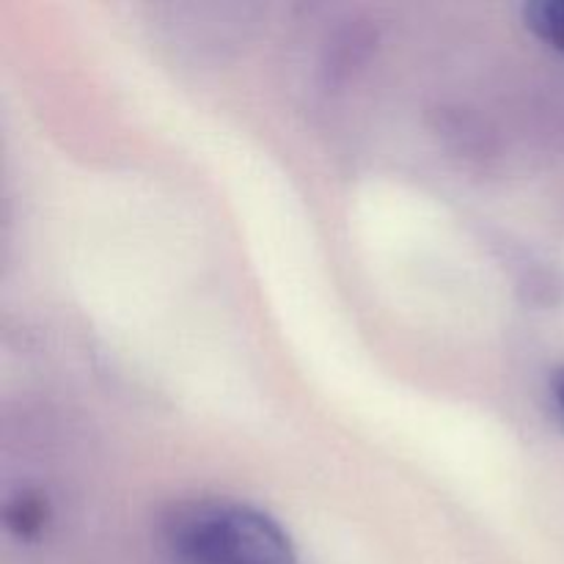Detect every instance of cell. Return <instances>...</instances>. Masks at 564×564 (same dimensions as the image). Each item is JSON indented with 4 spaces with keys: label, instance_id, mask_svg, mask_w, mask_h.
I'll list each match as a JSON object with an SVG mask.
<instances>
[{
    "label": "cell",
    "instance_id": "obj_3",
    "mask_svg": "<svg viewBox=\"0 0 564 564\" xmlns=\"http://www.w3.org/2000/svg\"><path fill=\"white\" fill-rule=\"evenodd\" d=\"M523 20L534 36L564 53V0H534L523 9Z\"/></svg>",
    "mask_w": 564,
    "mask_h": 564
},
{
    "label": "cell",
    "instance_id": "obj_2",
    "mask_svg": "<svg viewBox=\"0 0 564 564\" xmlns=\"http://www.w3.org/2000/svg\"><path fill=\"white\" fill-rule=\"evenodd\" d=\"M50 507L39 494H17L6 505V527L20 540H36L47 529Z\"/></svg>",
    "mask_w": 564,
    "mask_h": 564
},
{
    "label": "cell",
    "instance_id": "obj_4",
    "mask_svg": "<svg viewBox=\"0 0 564 564\" xmlns=\"http://www.w3.org/2000/svg\"><path fill=\"white\" fill-rule=\"evenodd\" d=\"M551 394H554V402H556V411H560V416L564 419V369L554 375V383H551Z\"/></svg>",
    "mask_w": 564,
    "mask_h": 564
},
{
    "label": "cell",
    "instance_id": "obj_1",
    "mask_svg": "<svg viewBox=\"0 0 564 564\" xmlns=\"http://www.w3.org/2000/svg\"><path fill=\"white\" fill-rule=\"evenodd\" d=\"M160 534L182 564H295V545L268 512L231 499H185L169 507Z\"/></svg>",
    "mask_w": 564,
    "mask_h": 564
}]
</instances>
